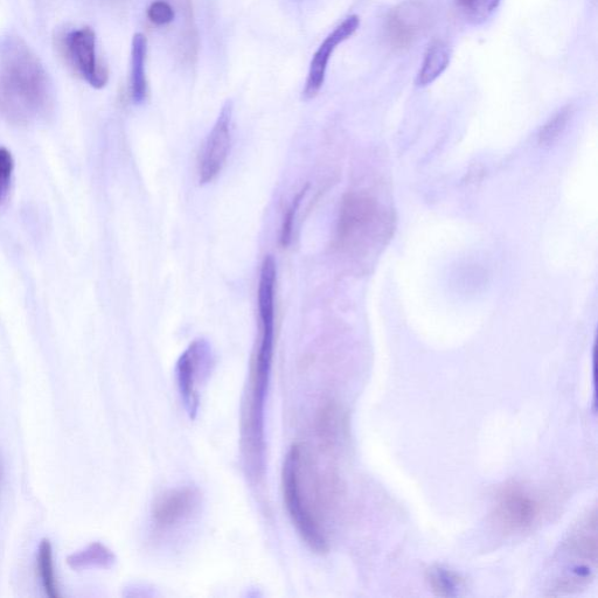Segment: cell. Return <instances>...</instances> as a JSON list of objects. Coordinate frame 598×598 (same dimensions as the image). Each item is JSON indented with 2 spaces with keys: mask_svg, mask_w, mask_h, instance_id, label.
<instances>
[{
  "mask_svg": "<svg viewBox=\"0 0 598 598\" xmlns=\"http://www.w3.org/2000/svg\"><path fill=\"white\" fill-rule=\"evenodd\" d=\"M48 102L50 86L36 55L23 41H6L0 55V109L23 123L43 114Z\"/></svg>",
  "mask_w": 598,
  "mask_h": 598,
  "instance_id": "obj_1",
  "label": "cell"
},
{
  "mask_svg": "<svg viewBox=\"0 0 598 598\" xmlns=\"http://www.w3.org/2000/svg\"><path fill=\"white\" fill-rule=\"evenodd\" d=\"M303 449L295 444L289 450L283 465L282 485L284 503L287 506L292 523L312 551L323 554L328 552L329 544L325 532L316 514L311 510L308 496H305L301 484V461Z\"/></svg>",
  "mask_w": 598,
  "mask_h": 598,
  "instance_id": "obj_2",
  "label": "cell"
},
{
  "mask_svg": "<svg viewBox=\"0 0 598 598\" xmlns=\"http://www.w3.org/2000/svg\"><path fill=\"white\" fill-rule=\"evenodd\" d=\"M540 512L541 505L532 493L510 485L499 491L493 517L504 532L520 533L535 524Z\"/></svg>",
  "mask_w": 598,
  "mask_h": 598,
  "instance_id": "obj_3",
  "label": "cell"
},
{
  "mask_svg": "<svg viewBox=\"0 0 598 598\" xmlns=\"http://www.w3.org/2000/svg\"><path fill=\"white\" fill-rule=\"evenodd\" d=\"M378 206L375 201L359 194H349L340 210L337 242L339 248L354 249L373 231L379 220Z\"/></svg>",
  "mask_w": 598,
  "mask_h": 598,
  "instance_id": "obj_4",
  "label": "cell"
},
{
  "mask_svg": "<svg viewBox=\"0 0 598 598\" xmlns=\"http://www.w3.org/2000/svg\"><path fill=\"white\" fill-rule=\"evenodd\" d=\"M211 346L204 339L194 340L179 358L177 380L187 413L196 417L199 408V386L211 366Z\"/></svg>",
  "mask_w": 598,
  "mask_h": 598,
  "instance_id": "obj_5",
  "label": "cell"
},
{
  "mask_svg": "<svg viewBox=\"0 0 598 598\" xmlns=\"http://www.w3.org/2000/svg\"><path fill=\"white\" fill-rule=\"evenodd\" d=\"M233 104L227 101L222 107L218 120L207 136L199 161V182L212 183L224 169L232 146Z\"/></svg>",
  "mask_w": 598,
  "mask_h": 598,
  "instance_id": "obj_6",
  "label": "cell"
},
{
  "mask_svg": "<svg viewBox=\"0 0 598 598\" xmlns=\"http://www.w3.org/2000/svg\"><path fill=\"white\" fill-rule=\"evenodd\" d=\"M66 46L73 65L90 86L101 89L107 85L109 74L107 68L96 60V36L90 27L69 33Z\"/></svg>",
  "mask_w": 598,
  "mask_h": 598,
  "instance_id": "obj_7",
  "label": "cell"
},
{
  "mask_svg": "<svg viewBox=\"0 0 598 598\" xmlns=\"http://www.w3.org/2000/svg\"><path fill=\"white\" fill-rule=\"evenodd\" d=\"M200 504L197 490L179 488L159 496L152 507V523L159 531H169L189 520Z\"/></svg>",
  "mask_w": 598,
  "mask_h": 598,
  "instance_id": "obj_8",
  "label": "cell"
},
{
  "mask_svg": "<svg viewBox=\"0 0 598 598\" xmlns=\"http://www.w3.org/2000/svg\"><path fill=\"white\" fill-rule=\"evenodd\" d=\"M359 26L360 18L358 16H350L323 41V44L318 48L314 58L311 60L308 79L305 82L303 90V99L305 101L312 100L317 96L319 90L324 85L326 69H328L331 55L337 50L340 44H343L344 41L351 38L358 31Z\"/></svg>",
  "mask_w": 598,
  "mask_h": 598,
  "instance_id": "obj_9",
  "label": "cell"
},
{
  "mask_svg": "<svg viewBox=\"0 0 598 598\" xmlns=\"http://www.w3.org/2000/svg\"><path fill=\"white\" fill-rule=\"evenodd\" d=\"M423 27V13L414 5L396 9L387 22L388 37L392 44L407 47L413 44Z\"/></svg>",
  "mask_w": 598,
  "mask_h": 598,
  "instance_id": "obj_10",
  "label": "cell"
},
{
  "mask_svg": "<svg viewBox=\"0 0 598 598\" xmlns=\"http://www.w3.org/2000/svg\"><path fill=\"white\" fill-rule=\"evenodd\" d=\"M450 48L443 41L436 40L430 44L422 61L419 74H417L416 85L426 87L431 85L445 72L450 64Z\"/></svg>",
  "mask_w": 598,
  "mask_h": 598,
  "instance_id": "obj_11",
  "label": "cell"
},
{
  "mask_svg": "<svg viewBox=\"0 0 598 598\" xmlns=\"http://www.w3.org/2000/svg\"><path fill=\"white\" fill-rule=\"evenodd\" d=\"M146 48H148V41L144 34L136 33L131 48V95L132 100L137 104L144 102L148 95V82L145 75Z\"/></svg>",
  "mask_w": 598,
  "mask_h": 598,
  "instance_id": "obj_12",
  "label": "cell"
},
{
  "mask_svg": "<svg viewBox=\"0 0 598 598\" xmlns=\"http://www.w3.org/2000/svg\"><path fill=\"white\" fill-rule=\"evenodd\" d=\"M115 555L100 542H94L83 551L74 553L68 558V565L73 569L110 568L115 563Z\"/></svg>",
  "mask_w": 598,
  "mask_h": 598,
  "instance_id": "obj_13",
  "label": "cell"
},
{
  "mask_svg": "<svg viewBox=\"0 0 598 598\" xmlns=\"http://www.w3.org/2000/svg\"><path fill=\"white\" fill-rule=\"evenodd\" d=\"M37 568L45 594L51 598H59V586L57 575H55L53 547L51 541L43 539L39 545L37 555Z\"/></svg>",
  "mask_w": 598,
  "mask_h": 598,
  "instance_id": "obj_14",
  "label": "cell"
},
{
  "mask_svg": "<svg viewBox=\"0 0 598 598\" xmlns=\"http://www.w3.org/2000/svg\"><path fill=\"white\" fill-rule=\"evenodd\" d=\"M428 581L431 589L438 596H456L461 588V580L453 572L441 567L431 568L428 572Z\"/></svg>",
  "mask_w": 598,
  "mask_h": 598,
  "instance_id": "obj_15",
  "label": "cell"
},
{
  "mask_svg": "<svg viewBox=\"0 0 598 598\" xmlns=\"http://www.w3.org/2000/svg\"><path fill=\"white\" fill-rule=\"evenodd\" d=\"M572 115V107H565L561 109L559 113H556L551 120L542 127L539 134L540 145H552L567 128V124Z\"/></svg>",
  "mask_w": 598,
  "mask_h": 598,
  "instance_id": "obj_16",
  "label": "cell"
},
{
  "mask_svg": "<svg viewBox=\"0 0 598 598\" xmlns=\"http://www.w3.org/2000/svg\"><path fill=\"white\" fill-rule=\"evenodd\" d=\"M464 15L471 22L483 23L498 9L500 0H457Z\"/></svg>",
  "mask_w": 598,
  "mask_h": 598,
  "instance_id": "obj_17",
  "label": "cell"
},
{
  "mask_svg": "<svg viewBox=\"0 0 598 598\" xmlns=\"http://www.w3.org/2000/svg\"><path fill=\"white\" fill-rule=\"evenodd\" d=\"M13 168L15 164L11 152L0 148V204H3L9 196Z\"/></svg>",
  "mask_w": 598,
  "mask_h": 598,
  "instance_id": "obj_18",
  "label": "cell"
},
{
  "mask_svg": "<svg viewBox=\"0 0 598 598\" xmlns=\"http://www.w3.org/2000/svg\"><path fill=\"white\" fill-rule=\"evenodd\" d=\"M307 190L308 186L297 194V197L294 199V201H292L287 214H285L281 231V243L283 247L289 246L292 236V229H294L296 213L298 211L299 205L302 203L305 193H307Z\"/></svg>",
  "mask_w": 598,
  "mask_h": 598,
  "instance_id": "obj_19",
  "label": "cell"
},
{
  "mask_svg": "<svg viewBox=\"0 0 598 598\" xmlns=\"http://www.w3.org/2000/svg\"><path fill=\"white\" fill-rule=\"evenodd\" d=\"M148 17L152 23L158 26L168 25L175 19V11L169 3L158 0L152 3L148 9Z\"/></svg>",
  "mask_w": 598,
  "mask_h": 598,
  "instance_id": "obj_20",
  "label": "cell"
},
{
  "mask_svg": "<svg viewBox=\"0 0 598 598\" xmlns=\"http://www.w3.org/2000/svg\"><path fill=\"white\" fill-rule=\"evenodd\" d=\"M2 472H3L2 457H0V481H2Z\"/></svg>",
  "mask_w": 598,
  "mask_h": 598,
  "instance_id": "obj_21",
  "label": "cell"
}]
</instances>
